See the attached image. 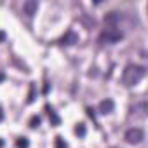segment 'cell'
<instances>
[{
	"instance_id": "15",
	"label": "cell",
	"mask_w": 148,
	"mask_h": 148,
	"mask_svg": "<svg viewBox=\"0 0 148 148\" xmlns=\"http://www.w3.org/2000/svg\"><path fill=\"white\" fill-rule=\"evenodd\" d=\"M47 92H49V84L44 86V94H47Z\"/></svg>"
},
{
	"instance_id": "18",
	"label": "cell",
	"mask_w": 148,
	"mask_h": 148,
	"mask_svg": "<svg viewBox=\"0 0 148 148\" xmlns=\"http://www.w3.org/2000/svg\"><path fill=\"white\" fill-rule=\"evenodd\" d=\"M2 146H4V141H2V139H0V148H2Z\"/></svg>"
},
{
	"instance_id": "17",
	"label": "cell",
	"mask_w": 148,
	"mask_h": 148,
	"mask_svg": "<svg viewBox=\"0 0 148 148\" xmlns=\"http://www.w3.org/2000/svg\"><path fill=\"white\" fill-rule=\"evenodd\" d=\"M4 38H5V35H4V33H2V32H0V42H2V40H4Z\"/></svg>"
},
{
	"instance_id": "7",
	"label": "cell",
	"mask_w": 148,
	"mask_h": 148,
	"mask_svg": "<svg viewBox=\"0 0 148 148\" xmlns=\"http://www.w3.org/2000/svg\"><path fill=\"white\" fill-rule=\"evenodd\" d=\"M45 110H47V113H49V119H51V124H52V125H59V117L56 115V112H54V108H52V106H49V105H45Z\"/></svg>"
},
{
	"instance_id": "3",
	"label": "cell",
	"mask_w": 148,
	"mask_h": 148,
	"mask_svg": "<svg viewBox=\"0 0 148 148\" xmlns=\"http://www.w3.org/2000/svg\"><path fill=\"white\" fill-rule=\"evenodd\" d=\"M143 139H145L143 129H139V127H131V129L125 131V141H127V143L136 145V143H141Z\"/></svg>"
},
{
	"instance_id": "14",
	"label": "cell",
	"mask_w": 148,
	"mask_h": 148,
	"mask_svg": "<svg viewBox=\"0 0 148 148\" xmlns=\"http://www.w3.org/2000/svg\"><path fill=\"white\" fill-rule=\"evenodd\" d=\"M5 80V75H4V71H0V82H4Z\"/></svg>"
},
{
	"instance_id": "10",
	"label": "cell",
	"mask_w": 148,
	"mask_h": 148,
	"mask_svg": "<svg viewBox=\"0 0 148 148\" xmlns=\"http://www.w3.org/2000/svg\"><path fill=\"white\" fill-rule=\"evenodd\" d=\"M75 132H77L79 136H86V124H79V125L75 127Z\"/></svg>"
},
{
	"instance_id": "16",
	"label": "cell",
	"mask_w": 148,
	"mask_h": 148,
	"mask_svg": "<svg viewBox=\"0 0 148 148\" xmlns=\"http://www.w3.org/2000/svg\"><path fill=\"white\" fill-rule=\"evenodd\" d=\"M4 120V112H2V108H0V122Z\"/></svg>"
},
{
	"instance_id": "2",
	"label": "cell",
	"mask_w": 148,
	"mask_h": 148,
	"mask_svg": "<svg viewBox=\"0 0 148 148\" xmlns=\"http://www.w3.org/2000/svg\"><path fill=\"white\" fill-rule=\"evenodd\" d=\"M122 37H124V33L120 30L110 26V28H106L99 33V42L101 44H117V42L122 40Z\"/></svg>"
},
{
	"instance_id": "12",
	"label": "cell",
	"mask_w": 148,
	"mask_h": 148,
	"mask_svg": "<svg viewBox=\"0 0 148 148\" xmlns=\"http://www.w3.org/2000/svg\"><path fill=\"white\" fill-rule=\"evenodd\" d=\"M16 145H18L19 148H26V146H28V139H26V138H19V139L16 141Z\"/></svg>"
},
{
	"instance_id": "11",
	"label": "cell",
	"mask_w": 148,
	"mask_h": 148,
	"mask_svg": "<svg viewBox=\"0 0 148 148\" xmlns=\"http://www.w3.org/2000/svg\"><path fill=\"white\" fill-rule=\"evenodd\" d=\"M56 148H66V143L61 136H56Z\"/></svg>"
},
{
	"instance_id": "9",
	"label": "cell",
	"mask_w": 148,
	"mask_h": 148,
	"mask_svg": "<svg viewBox=\"0 0 148 148\" xmlns=\"http://www.w3.org/2000/svg\"><path fill=\"white\" fill-rule=\"evenodd\" d=\"M38 125H40V117H38V115H33V117L30 119V127L35 129V127H38Z\"/></svg>"
},
{
	"instance_id": "8",
	"label": "cell",
	"mask_w": 148,
	"mask_h": 148,
	"mask_svg": "<svg viewBox=\"0 0 148 148\" xmlns=\"http://www.w3.org/2000/svg\"><path fill=\"white\" fill-rule=\"evenodd\" d=\"M35 91H37V87H35V84L32 82V84H30V92H28V99H26L28 103H33V101H35Z\"/></svg>"
},
{
	"instance_id": "13",
	"label": "cell",
	"mask_w": 148,
	"mask_h": 148,
	"mask_svg": "<svg viewBox=\"0 0 148 148\" xmlns=\"http://www.w3.org/2000/svg\"><path fill=\"white\" fill-rule=\"evenodd\" d=\"M87 113H89V117L94 119V110H92V108H87Z\"/></svg>"
},
{
	"instance_id": "6",
	"label": "cell",
	"mask_w": 148,
	"mask_h": 148,
	"mask_svg": "<svg viewBox=\"0 0 148 148\" xmlns=\"http://www.w3.org/2000/svg\"><path fill=\"white\" fill-rule=\"evenodd\" d=\"M113 108H115V105H113L112 99H103V101L99 103V112L105 113V115H106V113H112Z\"/></svg>"
},
{
	"instance_id": "1",
	"label": "cell",
	"mask_w": 148,
	"mask_h": 148,
	"mask_svg": "<svg viewBox=\"0 0 148 148\" xmlns=\"http://www.w3.org/2000/svg\"><path fill=\"white\" fill-rule=\"evenodd\" d=\"M146 73V68L141 64H127L122 73V82L125 86H136Z\"/></svg>"
},
{
	"instance_id": "5",
	"label": "cell",
	"mask_w": 148,
	"mask_h": 148,
	"mask_svg": "<svg viewBox=\"0 0 148 148\" xmlns=\"http://www.w3.org/2000/svg\"><path fill=\"white\" fill-rule=\"evenodd\" d=\"M38 9V2L37 0H26V2L23 4V12L28 14V16H33Z\"/></svg>"
},
{
	"instance_id": "4",
	"label": "cell",
	"mask_w": 148,
	"mask_h": 148,
	"mask_svg": "<svg viewBox=\"0 0 148 148\" xmlns=\"http://www.w3.org/2000/svg\"><path fill=\"white\" fill-rule=\"evenodd\" d=\"M75 42H79V35L73 32V30H68L61 38H59V44H66V45H70V44H75Z\"/></svg>"
}]
</instances>
